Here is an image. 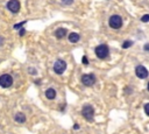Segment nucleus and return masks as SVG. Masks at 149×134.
I'll return each mask as SVG.
<instances>
[{
    "label": "nucleus",
    "mask_w": 149,
    "mask_h": 134,
    "mask_svg": "<svg viewBox=\"0 0 149 134\" xmlns=\"http://www.w3.org/2000/svg\"><path fill=\"white\" fill-rule=\"evenodd\" d=\"M25 23H26L25 21H23V22H20V23H16V25L14 26V29H19V28H21V27H22Z\"/></svg>",
    "instance_id": "obj_15"
},
{
    "label": "nucleus",
    "mask_w": 149,
    "mask_h": 134,
    "mask_svg": "<svg viewBox=\"0 0 149 134\" xmlns=\"http://www.w3.org/2000/svg\"><path fill=\"white\" fill-rule=\"evenodd\" d=\"M73 128H74V129H78V128H79V125H78V124H76V125L73 126Z\"/></svg>",
    "instance_id": "obj_21"
},
{
    "label": "nucleus",
    "mask_w": 149,
    "mask_h": 134,
    "mask_svg": "<svg viewBox=\"0 0 149 134\" xmlns=\"http://www.w3.org/2000/svg\"><path fill=\"white\" fill-rule=\"evenodd\" d=\"M82 62H83V64L87 65V64H89V60H87V57H86V56H83V58H82Z\"/></svg>",
    "instance_id": "obj_18"
},
{
    "label": "nucleus",
    "mask_w": 149,
    "mask_h": 134,
    "mask_svg": "<svg viewBox=\"0 0 149 134\" xmlns=\"http://www.w3.org/2000/svg\"><path fill=\"white\" fill-rule=\"evenodd\" d=\"M95 53H96V55H97L98 58L105 60V58H107L108 55H109V49H108V47H107L106 44H99V46L96 48Z\"/></svg>",
    "instance_id": "obj_1"
},
{
    "label": "nucleus",
    "mask_w": 149,
    "mask_h": 134,
    "mask_svg": "<svg viewBox=\"0 0 149 134\" xmlns=\"http://www.w3.org/2000/svg\"><path fill=\"white\" fill-rule=\"evenodd\" d=\"M143 49L146 50V52H149V43H146L144 47H143Z\"/></svg>",
    "instance_id": "obj_19"
},
{
    "label": "nucleus",
    "mask_w": 149,
    "mask_h": 134,
    "mask_svg": "<svg viewBox=\"0 0 149 134\" xmlns=\"http://www.w3.org/2000/svg\"><path fill=\"white\" fill-rule=\"evenodd\" d=\"M108 25L111 28H113V29H119L121 26H122V19H121V16L119 15H112L109 20H108Z\"/></svg>",
    "instance_id": "obj_4"
},
{
    "label": "nucleus",
    "mask_w": 149,
    "mask_h": 134,
    "mask_svg": "<svg viewBox=\"0 0 149 134\" xmlns=\"http://www.w3.org/2000/svg\"><path fill=\"white\" fill-rule=\"evenodd\" d=\"M81 80H82V83L85 86H92L96 83V77L92 74H87V75H83Z\"/></svg>",
    "instance_id": "obj_6"
},
{
    "label": "nucleus",
    "mask_w": 149,
    "mask_h": 134,
    "mask_svg": "<svg viewBox=\"0 0 149 134\" xmlns=\"http://www.w3.org/2000/svg\"><path fill=\"white\" fill-rule=\"evenodd\" d=\"M66 69V63L63 60H57L54 64V71L57 75H62Z\"/></svg>",
    "instance_id": "obj_5"
},
{
    "label": "nucleus",
    "mask_w": 149,
    "mask_h": 134,
    "mask_svg": "<svg viewBox=\"0 0 149 134\" xmlns=\"http://www.w3.org/2000/svg\"><path fill=\"white\" fill-rule=\"evenodd\" d=\"M3 43H4V39H3L1 36H0V46H1Z\"/></svg>",
    "instance_id": "obj_22"
},
{
    "label": "nucleus",
    "mask_w": 149,
    "mask_h": 134,
    "mask_svg": "<svg viewBox=\"0 0 149 134\" xmlns=\"http://www.w3.org/2000/svg\"><path fill=\"white\" fill-rule=\"evenodd\" d=\"M20 1L19 0H9V1L7 3V8L8 11H11L12 13H17L19 11H20Z\"/></svg>",
    "instance_id": "obj_7"
},
{
    "label": "nucleus",
    "mask_w": 149,
    "mask_h": 134,
    "mask_svg": "<svg viewBox=\"0 0 149 134\" xmlns=\"http://www.w3.org/2000/svg\"><path fill=\"white\" fill-rule=\"evenodd\" d=\"M62 3H63V4H65V5H72L73 0H62Z\"/></svg>",
    "instance_id": "obj_17"
},
{
    "label": "nucleus",
    "mask_w": 149,
    "mask_h": 134,
    "mask_svg": "<svg viewBox=\"0 0 149 134\" xmlns=\"http://www.w3.org/2000/svg\"><path fill=\"white\" fill-rule=\"evenodd\" d=\"M79 39H81V36H79L78 33H71V34H69V41H70L71 43L78 42Z\"/></svg>",
    "instance_id": "obj_11"
},
{
    "label": "nucleus",
    "mask_w": 149,
    "mask_h": 134,
    "mask_svg": "<svg viewBox=\"0 0 149 134\" xmlns=\"http://www.w3.org/2000/svg\"><path fill=\"white\" fill-rule=\"evenodd\" d=\"M14 120L16 123H19V124H23V123H26V115L23 113H21V112H19V113H16L14 115Z\"/></svg>",
    "instance_id": "obj_10"
},
{
    "label": "nucleus",
    "mask_w": 149,
    "mask_h": 134,
    "mask_svg": "<svg viewBox=\"0 0 149 134\" xmlns=\"http://www.w3.org/2000/svg\"><path fill=\"white\" fill-rule=\"evenodd\" d=\"M66 34H68V30L65 28H58L55 31V36L57 39H63V38H65Z\"/></svg>",
    "instance_id": "obj_9"
},
{
    "label": "nucleus",
    "mask_w": 149,
    "mask_h": 134,
    "mask_svg": "<svg viewBox=\"0 0 149 134\" xmlns=\"http://www.w3.org/2000/svg\"><path fill=\"white\" fill-rule=\"evenodd\" d=\"M141 21L142 22H148L149 21V14H144L142 18H141Z\"/></svg>",
    "instance_id": "obj_14"
},
{
    "label": "nucleus",
    "mask_w": 149,
    "mask_h": 134,
    "mask_svg": "<svg viewBox=\"0 0 149 134\" xmlns=\"http://www.w3.org/2000/svg\"><path fill=\"white\" fill-rule=\"evenodd\" d=\"M13 84V77L8 74H4L0 76V86L4 88V89H7V88H11Z\"/></svg>",
    "instance_id": "obj_3"
},
{
    "label": "nucleus",
    "mask_w": 149,
    "mask_h": 134,
    "mask_svg": "<svg viewBox=\"0 0 149 134\" xmlns=\"http://www.w3.org/2000/svg\"><path fill=\"white\" fill-rule=\"evenodd\" d=\"M135 74L141 79H144V78L148 77V70H147L146 66H143V65H138L136 66V68H135Z\"/></svg>",
    "instance_id": "obj_8"
},
{
    "label": "nucleus",
    "mask_w": 149,
    "mask_h": 134,
    "mask_svg": "<svg viewBox=\"0 0 149 134\" xmlns=\"http://www.w3.org/2000/svg\"><path fill=\"white\" fill-rule=\"evenodd\" d=\"M144 112H146L147 115H149V103H147V104L144 105Z\"/></svg>",
    "instance_id": "obj_16"
},
{
    "label": "nucleus",
    "mask_w": 149,
    "mask_h": 134,
    "mask_svg": "<svg viewBox=\"0 0 149 134\" xmlns=\"http://www.w3.org/2000/svg\"><path fill=\"white\" fill-rule=\"evenodd\" d=\"M132 44H133L132 41H125V42L122 43V48H123V49H127V48H129V47H132Z\"/></svg>",
    "instance_id": "obj_13"
},
{
    "label": "nucleus",
    "mask_w": 149,
    "mask_h": 134,
    "mask_svg": "<svg viewBox=\"0 0 149 134\" xmlns=\"http://www.w3.org/2000/svg\"><path fill=\"white\" fill-rule=\"evenodd\" d=\"M82 114L83 117L87 120V121H93V117H95V110L91 105H85L82 110Z\"/></svg>",
    "instance_id": "obj_2"
},
{
    "label": "nucleus",
    "mask_w": 149,
    "mask_h": 134,
    "mask_svg": "<svg viewBox=\"0 0 149 134\" xmlns=\"http://www.w3.org/2000/svg\"><path fill=\"white\" fill-rule=\"evenodd\" d=\"M46 97H47L48 99H50V100L55 99V97H56V91H55L52 88H49V89L46 91Z\"/></svg>",
    "instance_id": "obj_12"
},
{
    "label": "nucleus",
    "mask_w": 149,
    "mask_h": 134,
    "mask_svg": "<svg viewBox=\"0 0 149 134\" xmlns=\"http://www.w3.org/2000/svg\"><path fill=\"white\" fill-rule=\"evenodd\" d=\"M25 33H26V30H25V29H21V30H20V35L23 36V35H25Z\"/></svg>",
    "instance_id": "obj_20"
},
{
    "label": "nucleus",
    "mask_w": 149,
    "mask_h": 134,
    "mask_svg": "<svg viewBox=\"0 0 149 134\" xmlns=\"http://www.w3.org/2000/svg\"><path fill=\"white\" fill-rule=\"evenodd\" d=\"M148 91H149V83H148Z\"/></svg>",
    "instance_id": "obj_23"
}]
</instances>
